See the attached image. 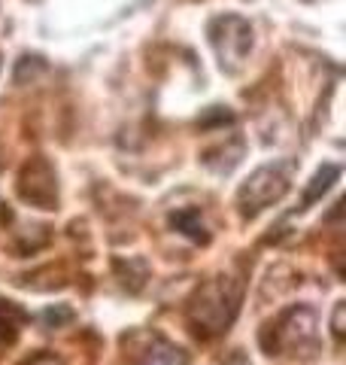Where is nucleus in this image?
Here are the masks:
<instances>
[{"label": "nucleus", "instance_id": "39448f33", "mask_svg": "<svg viewBox=\"0 0 346 365\" xmlns=\"http://www.w3.org/2000/svg\"><path fill=\"white\" fill-rule=\"evenodd\" d=\"M19 192L21 198L33 207H43V210H52L58 204V182H55V170L46 158H33V162L25 165L19 177Z\"/></svg>", "mask_w": 346, "mask_h": 365}, {"label": "nucleus", "instance_id": "f257e3e1", "mask_svg": "<svg viewBox=\"0 0 346 365\" xmlns=\"http://www.w3.org/2000/svg\"><path fill=\"white\" fill-rule=\"evenodd\" d=\"M240 295H243V283L231 277H216L204 283L198 295L189 304V319L198 335H222L225 329L234 323Z\"/></svg>", "mask_w": 346, "mask_h": 365}, {"label": "nucleus", "instance_id": "7ed1b4c3", "mask_svg": "<svg viewBox=\"0 0 346 365\" xmlns=\"http://www.w3.org/2000/svg\"><path fill=\"white\" fill-rule=\"evenodd\" d=\"M292 162H276V165H264L252 174L237 192V204L243 216H258L264 207L280 201L288 192V174H292Z\"/></svg>", "mask_w": 346, "mask_h": 365}, {"label": "nucleus", "instance_id": "423d86ee", "mask_svg": "<svg viewBox=\"0 0 346 365\" xmlns=\"http://www.w3.org/2000/svg\"><path fill=\"white\" fill-rule=\"evenodd\" d=\"M137 365H189V356L177 344H170V341L158 338L155 344L140 356V362H137Z\"/></svg>", "mask_w": 346, "mask_h": 365}, {"label": "nucleus", "instance_id": "9b49d317", "mask_svg": "<svg viewBox=\"0 0 346 365\" xmlns=\"http://www.w3.org/2000/svg\"><path fill=\"white\" fill-rule=\"evenodd\" d=\"M9 314H16V307L0 302V335H6V329H9Z\"/></svg>", "mask_w": 346, "mask_h": 365}, {"label": "nucleus", "instance_id": "0eeeda50", "mask_svg": "<svg viewBox=\"0 0 346 365\" xmlns=\"http://www.w3.org/2000/svg\"><path fill=\"white\" fill-rule=\"evenodd\" d=\"M170 222H173V228H177V232L189 235L192 241H198V244L210 241V235H206V228H204V222H201V210L182 207V210H177V213L170 216Z\"/></svg>", "mask_w": 346, "mask_h": 365}, {"label": "nucleus", "instance_id": "1a4fd4ad", "mask_svg": "<svg viewBox=\"0 0 346 365\" xmlns=\"http://www.w3.org/2000/svg\"><path fill=\"white\" fill-rule=\"evenodd\" d=\"M43 319H46V323H67V319H73V311H70V307H58V311H55V307H49V311H46L43 314Z\"/></svg>", "mask_w": 346, "mask_h": 365}, {"label": "nucleus", "instance_id": "ddd939ff", "mask_svg": "<svg viewBox=\"0 0 346 365\" xmlns=\"http://www.w3.org/2000/svg\"><path fill=\"white\" fill-rule=\"evenodd\" d=\"M228 365H249V362H243V359H240V356H234V359H231Z\"/></svg>", "mask_w": 346, "mask_h": 365}, {"label": "nucleus", "instance_id": "6e6552de", "mask_svg": "<svg viewBox=\"0 0 346 365\" xmlns=\"http://www.w3.org/2000/svg\"><path fill=\"white\" fill-rule=\"evenodd\" d=\"M340 177V168L337 165H322V170H316V177L310 180V186L304 192V207H310L319 195H325V192L331 189V182Z\"/></svg>", "mask_w": 346, "mask_h": 365}, {"label": "nucleus", "instance_id": "f03ea898", "mask_svg": "<svg viewBox=\"0 0 346 365\" xmlns=\"http://www.w3.org/2000/svg\"><path fill=\"white\" fill-rule=\"evenodd\" d=\"M273 341H264L268 353H301L310 356L316 350V314L313 307H288V311L268 329Z\"/></svg>", "mask_w": 346, "mask_h": 365}, {"label": "nucleus", "instance_id": "20e7f679", "mask_svg": "<svg viewBox=\"0 0 346 365\" xmlns=\"http://www.w3.org/2000/svg\"><path fill=\"white\" fill-rule=\"evenodd\" d=\"M206 34H210V43H213V49L219 55V64H222L228 73L240 71L249 49H252L249 21L240 19V16H219V19L210 21Z\"/></svg>", "mask_w": 346, "mask_h": 365}, {"label": "nucleus", "instance_id": "9d476101", "mask_svg": "<svg viewBox=\"0 0 346 365\" xmlns=\"http://www.w3.org/2000/svg\"><path fill=\"white\" fill-rule=\"evenodd\" d=\"M331 326H334V338L340 341V338H343V302L334 307V323H331Z\"/></svg>", "mask_w": 346, "mask_h": 365}, {"label": "nucleus", "instance_id": "f8f14e48", "mask_svg": "<svg viewBox=\"0 0 346 365\" xmlns=\"http://www.w3.org/2000/svg\"><path fill=\"white\" fill-rule=\"evenodd\" d=\"M31 365H61V359H55V356H46V353H43V356H37V359H33Z\"/></svg>", "mask_w": 346, "mask_h": 365}]
</instances>
